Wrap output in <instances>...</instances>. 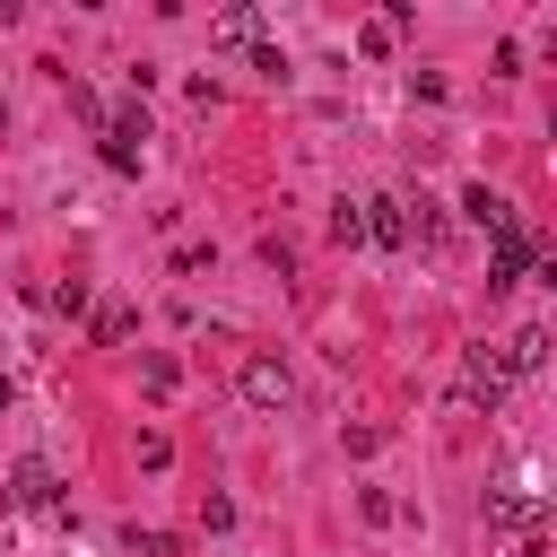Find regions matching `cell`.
Instances as JSON below:
<instances>
[{
  "mask_svg": "<svg viewBox=\"0 0 557 557\" xmlns=\"http://www.w3.org/2000/svg\"><path fill=\"white\" fill-rule=\"evenodd\" d=\"M505 383H513V374H505V348H487V339H479V348H461L453 418H470V409H496V400H505Z\"/></svg>",
  "mask_w": 557,
  "mask_h": 557,
  "instance_id": "obj_1",
  "label": "cell"
},
{
  "mask_svg": "<svg viewBox=\"0 0 557 557\" xmlns=\"http://www.w3.org/2000/svg\"><path fill=\"white\" fill-rule=\"evenodd\" d=\"M244 400H252V409H287V400H296V374H287V357L252 348V357H244Z\"/></svg>",
  "mask_w": 557,
  "mask_h": 557,
  "instance_id": "obj_2",
  "label": "cell"
},
{
  "mask_svg": "<svg viewBox=\"0 0 557 557\" xmlns=\"http://www.w3.org/2000/svg\"><path fill=\"white\" fill-rule=\"evenodd\" d=\"M540 270V244H531V226L513 218V226H496V261H487V287H513V278H531Z\"/></svg>",
  "mask_w": 557,
  "mask_h": 557,
  "instance_id": "obj_3",
  "label": "cell"
},
{
  "mask_svg": "<svg viewBox=\"0 0 557 557\" xmlns=\"http://www.w3.org/2000/svg\"><path fill=\"white\" fill-rule=\"evenodd\" d=\"M9 496H17V505H35V513H61V470H52V461H17Z\"/></svg>",
  "mask_w": 557,
  "mask_h": 557,
  "instance_id": "obj_4",
  "label": "cell"
},
{
  "mask_svg": "<svg viewBox=\"0 0 557 557\" xmlns=\"http://www.w3.org/2000/svg\"><path fill=\"white\" fill-rule=\"evenodd\" d=\"M400 26H409V0H392V9H374V17L357 26V52H366V61H383V52L400 44Z\"/></svg>",
  "mask_w": 557,
  "mask_h": 557,
  "instance_id": "obj_5",
  "label": "cell"
},
{
  "mask_svg": "<svg viewBox=\"0 0 557 557\" xmlns=\"http://www.w3.org/2000/svg\"><path fill=\"white\" fill-rule=\"evenodd\" d=\"M540 366H548V331H540V322H522V331L505 339V374H540Z\"/></svg>",
  "mask_w": 557,
  "mask_h": 557,
  "instance_id": "obj_6",
  "label": "cell"
},
{
  "mask_svg": "<svg viewBox=\"0 0 557 557\" xmlns=\"http://www.w3.org/2000/svg\"><path fill=\"white\" fill-rule=\"evenodd\" d=\"M357 218H366V244H409V226H400V200H357Z\"/></svg>",
  "mask_w": 557,
  "mask_h": 557,
  "instance_id": "obj_7",
  "label": "cell"
},
{
  "mask_svg": "<svg viewBox=\"0 0 557 557\" xmlns=\"http://www.w3.org/2000/svg\"><path fill=\"white\" fill-rule=\"evenodd\" d=\"M461 209H470V226H487V235H496V226H513V200H496L487 183H470V191H461Z\"/></svg>",
  "mask_w": 557,
  "mask_h": 557,
  "instance_id": "obj_8",
  "label": "cell"
},
{
  "mask_svg": "<svg viewBox=\"0 0 557 557\" xmlns=\"http://www.w3.org/2000/svg\"><path fill=\"white\" fill-rule=\"evenodd\" d=\"M87 331H96V348H122V339H131V305H122V296H104Z\"/></svg>",
  "mask_w": 557,
  "mask_h": 557,
  "instance_id": "obj_9",
  "label": "cell"
},
{
  "mask_svg": "<svg viewBox=\"0 0 557 557\" xmlns=\"http://www.w3.org/2000/svg\"><path fill=\"white\" fill-rule=\"evenodd\" d=\"M218 44H244V52H252V44H261V9H244V0H235V9L218 17Z\"/></svg>",
  "mask_w": 557,
  "mask_h": 557,
  "instance_id": "obj_10",
  "label": "cell"
},
{
  "mask_svg": "<svg viewBox=\"0 0 557 557\" xmlns=\"http://www.w3.org/2000/svg\"><path fill=\"white\" fill-rule=\"evenodd\" d=\"M139 383H148V392H157V400H165V392H174V383H183V366H174V357H165V348H148V357H139Z\"/></svg>",
  "mask_w": 557,
  "mask_h": 557,
  "instance_id": "obj_11",
  "label": "cell"
},
{
  "mask_svg": "<svg viewBox=\"0 0 557 557\" xmlns=\"http://www.w3.org/2000/svg\"><path fill=\"white\" fill-rule=\"evenodd\" d=\"M331 244H366V218H357V200H339V209H331Z\"/></svg>",
  "mask_w": 557,
  "mask_h": 557,
  "instance_id": "obj_12",
  "label": "cell"
},
{
  "mask_svg": "<svg viewBox=\"0 0 557 557\" xmlns=\"http://www.w3.org/2000/svg\"><path fill=\"white\" fill-rule=\"evenodd\" d=\"M44 305H52V313H87V278H61V287H44Z\"/></svg>",
  "mask_w": 557,
  "mask_h": 557,
  "instance_id": "obj_13",
  "label": "cell"
},
{
  "mask_svg": "<svg viewBox=\"0 0 557 557\" xmlns=\"http://www.w3.org/2000/svg\"><path fill=\"white\" fill-rule=\"evenodd\" d=\"M165 461H174V444H165V435L148 426V435H139V470H165Z\"/></svg>",
  "mask_w": 557,
  "mask_h": 557,
  "instance_id": "obj_14",
  "label": "cell"
},
{
  "mask_svg": "<svg viewBox=\"0 0 557 557\" xmlns=\"http://www.w3.org/2000/svg\"><path fill=\"white\" fill-rule=\"evenodd\" d=\"M357 513H366V522H392V513H400V505H392V496H383V487H357Z\"/></svg>",
  "mask_w": 557,
  "mask_h": 557,
  "instance_id": "obj_15",
  "label": "cell"
},
{
  "mask_svg": "<svg viewBox=\"0 0 557 557\" xmlns=\"http://www.w3.org/2000/svg\"><path fill=\"white\" fill-rule=\"evenodd\" d=\"M0 122H9V104H0Z\"/></svg>",
  "mask_w": 557,
  "mask_h": 557,
  "instance_id": "obj_16",
  "label": "cell"
}]
</instances>
